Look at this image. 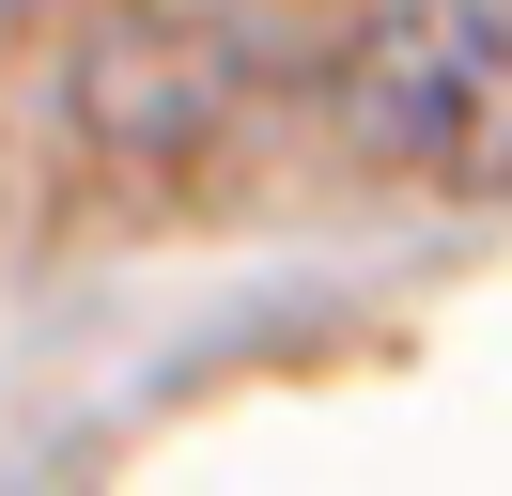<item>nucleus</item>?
<instances>
[{
  "instance_id": "nucleus-1",
  "label": "nucleus",
  "mask_w": 512,
  "mask_h": 496,
  "mask_svg": "<svg viewBox=\"0 0 512 496\" xmlns=\"http://www.w3.org/2000/svg\"><path fill=\"white\" fill-rule=\"evenodd\" d=\"M342 140L404 186H512V0H357L342 16Z\"/></svg>"
}]
</instances>
